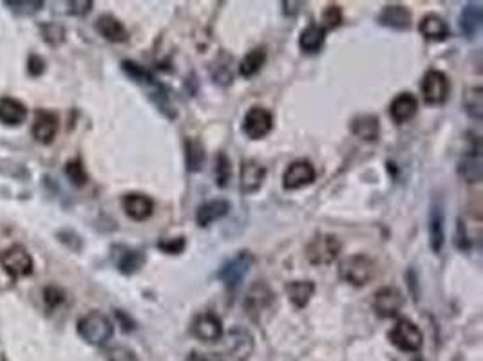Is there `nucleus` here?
I'll use <instances>...</instances> for the list:
<instances>
[{"label": "nucleus", "mask_w": 483, "mask_h": 361, "mask_svg": "<svg viewBox=\"0 0 483 361\" xmlns=\"http://www.w3.org/2000/svg\"><path fill=\"white\" fill-rule=\"evenodd\" d=\"M192 334L201 342H217L223 336V323L214 312L197 314L192 322Z\"/></svg>", "instance_id": "15"}, {"label": "nucleus", "mask_w": 483, "mask_h": 361, "mask_svg": "<svg viewBox=\"0 0 483 361\" xmlns=\"http://www.w3.org/2000/svg\"><path fill=\"white\" fill-rule=\"evenodd\" d=\"M342 24V11L337 4H330L322 11V30H335Z\"/></svg>", "instance_id": "36"}, {"label": "nucleus", "mask_w": 483, "mask_h": 361, "mask_svg": "<svg viewBox=\"0 0 483 361\" xmlns=\"http://www.w3.org/2000/svg\"><path fill=\"white\" fill-rule=\"evenodd\" d=\"M464 108L465 113L474 119L483 117V89L482 87H469L464 93Z\"/></svg>", "instance_id": "32"}, {"label": "nucleus", "mask_w": 483, "mask_h": 361, "mask_svg": "<svg viewBox=\"0 0 483 361\" xmlns=\"http://www.w3.org/2000/svg\"><path fill=\"white\" fill-rule=\"evenodd\" d=\"M390 342L393 343L396 349L404 352H416L424 343V336H422V331L416 327V323H413L411 320H398L391 327L390 334Z\"/></svg>", "instance_id": "6"}, {"label": "nucleus", "mask_w": 483, "mask_h": 361, "mask_svg": "<svg viewBox=\"0 0 483 361\" xmlns=\"http://www.w3.org/2000/svg\"><path fill=\"white\" fill-rule=\"evenodd\" d=\"M230 211V202L227 199H214L208 200L205 205H201L196 211V222L201 228H207L216 220L227 217Z\"/></svg>", "instance_id": "21"}, {"label": "nucleus", "mask_w": 483, "mask_h": 361, "mask_svg": "<svg viewBox=\"0 0 483 361\" xmlns=\"http://www.w3.org/2000/svg\"><path fill=\"white\" fill-rule=\"evenodd\" d=\"M416 110H418V102H416V98L409 93L398 94L390 105L391 119H393L394 123L409 121L411 117L416 114Z\"/></svg>", "instance_id": "24"}, {"label": "nucleus", "mask_w": 483, "mask_h": 361, "mask_svg": "<svg viewBox=\"0 0 483 361\" xmlns=\"http://www.w3.org/2000/svg\"><path fill=\"white\" fill-rule=\"evenodd\" d=\"M429 244L434 253L440 255L445 242V213L442 200L433 199L429 210Z\"/></svg>", "instance_id": "12"}, {"label": "nucleus", "mask_w": 483, "mask_h": 361, "mask_svg": "<svg viewBox=\"0 0 483 361\" xmlns=\"http://www.w3.org/2000/svg\"><path fill=\"white\" fill-rule=\"evenodd\" d=\"M317 179V172L310 161H293L288 165L284 176H282V186L287 190H299L304 186L311 185Z\"/></svg>", "instance_id": "10"}, {"label": "nucleus", "mask_w": 483, "mask_h": 361, "mask_svg": "<svg viewBox=\"0 0 483 361\" xmlns=\"http://www.w3.org/2000/svg\"><path fill=\"white\" fill-rule=\"evenodd\" d=\"M228 352L236 361H247L254 352V338L241 327H234L228 332Z\"/></svg>", "instance_id": "18"}, {"label": "nucleus", "mask_w": 483, "mask_h": 361, "mask_svg": "<svg viewBox=\"0 0 483 361\" xmlns=\"http://www.w3.org/2000/svg\"><path fill=\"white\" fill-rule=\"evenodd\" d=\"M326 40V31L322 30L321 25L311 24L308 25L299 36V47L304 53H319L322 49Z\"/></svg>", "instance_id": "30"}, {"label": "nucleus", "mask_w": 483, "mask_h": 361, "mask_svg": "<svg viewBox=\"0 0 483 361\" xmlns=\"http://www.w3.org/2000/svg\"><path fill=\"white\" fill-rule=\"evenodd\" d=\"M122 67H124L125 73H127L128 76L134 80V82L142 83V85H145V87L150 89V91H153V93H150V96H153L154 102L158 103L159 110L172 117V113H170V108L172 107H170V103H168V96H167V93H165V87H163L158 80L154 78L153 74L148 73V71H145L142 65L134 64V62H128V60L122 64Z\"/></svg>", "instance_id": "4"}, {"label": "nucleus", "mask_w": 483, "mask_h": 361, "mask_svg": "<svg viewBox=\"0 0 483 361\" xmlns=\"http://www.w3.org/2000/svg\"><path fill=\"white\" fill-rule=\"evenodd\" d=\"M483 24V8L480 2H471L460 15V31L465 38H474Z\"/></svg>", "instance_id": "22"}, {"label": "nucleus", "mask_w": 483, "mask_h": 361, "mask_svg": "<svg viewBox=\"0 0 483 361\" xmlns=\"http://www.w3.org/2000/svg\"><path fill=\"white\" fill-rule=\"evenodd\" d=\"M78 334L89 345L102 347L113 338L114 325L104 312L91 311L78 320Z\"/></svg>", "instance_id": "1"}, {"label": "nucleus", "mask_w": 483, "mask_h": 361, "mask_svg": "<svg viewBox=\"0 0 483 361\" xmlns=\"http://www.w3.org/2000/svg\"><path fill=\"white\" fill-rule=\"evenodd\" d=\"M350 128L362 141H377V137L380 136L379 117L373 114H360V116L353 117Z\"/></svg>", "instance_id": "25"}, {"label": "nucleus", "mask_w": 483, "mask_h": 361, "mask_svg": "<svg viewBox=\"0 0 483 361\" xmlns=\"http://www.w3.org/2000/svg\"><path fill=\"white\" fill-rule=\"evenodd\" d=\"M69 5V13L74 16H84L87 15L93 8V2L91 0H84V2H67Z\"/></svg>", "instance_id": "42"}, {"label": "nucleus", "mask_w": 483, "mask_h": 361, "mask_svg": "<svg viewBox=\"0 0 483 361\" xmlns=\"http://www.w3.org/2000/svg\"><path fill=\"white\" fill-rule=\"evenodd\" d=\"M458 174L464 177L467 183H480L483 176V161H482V147L480 143L474 145V148L469 150L467 156H464L458 163Z\"/></svg>", "instance_id": "20"}, {"label": "nucleus", "mask_w": 483, "mask_h": 361, "mask_svg": "<svg viewBox=\"0 0 483 361\" xmlns=\"http://www.w3.org/2000/svg\"><path fill=\"white\" fill-rule=\"evenodd\" d=\"M265 62H267V51L262 49V47L251 49L250 53L241 60V64H239V74L245 76V78H251L254 74H257L261 71Z\"/></svg>", "instance_id": "31"}, {"label": "nucleus", "mask_w": 483, "mask_h": 361, "mask_svg": "<svg viewBox=\"0 0 483 361\" xmlns=\"http://www.w3.org/2000/svg\"><path fill=\"white\" fill-rule=\"evenodd\" d=\"M273 128V116L265 107H251L245 116L243 130L250 139H262Z\"/></svg>", "instance_id": "9"}, {"label": "nucleus", "mask_w": 483, "mask_h": 361, "mask_svg": "<svg viewBox=\"0 0 483 361\" xmlns=\"http://www.w3.org/2000/svg\"><path fill=\"white\" fill-rule=\"evenodd\" d=\"M58 134V116L49 110H36L33 119V137L42 145H49Z\"/></svg>", "instance_id": "16"}, {"label": "nucleus", "mask_w": 483, "mask_h": 361, "mask_svg": "<svg viewBox=\"0 0 483 361\" xmlns=\"http://www.w3.org/2000/svg\"><path fill=\"white\" fill-rule=\"evenodd\" d=\"M456 244H458L460 249H469V239H467V233H465V226L464 222L460 220L458 224V240H456Z\"/></svg>", "instance_id": "44"}, {"label": "nucleus", "mask_w": 483, "mask_h": 361, "mask_svg": "<svg viewBox=\"0 0 483 361\" xmlns=\"http://www.w3.org/2000/svg\"><path fill=\"white\" fill-rule=\"evenodd\" d=\"M185 152H187V168L190 172L201 170L203 163H205V148H203L199 139H187L185 145Z\"/></svg>", "instance_id": "33"}, {"label": "nucleus", "mask_w": 483, "mask_h": 361, "mask_svg": "<svg viewBox=\"0 0 483 361\" xmlns=\"http://www.w3.org/2000/svg\"><path fill=\"white\" fill-rule=\"evenodd\" d=\"M185 237H174V239H163L158 242V248L168 255H179L185 249Z\"/></svg>", "instance_id": "38"}, {"label": "nucleus", "mask_w": 483, "mask_h": 361, "mask_svg": "<svg viewBox=\"0 0 483 361\" xmlns=\"http://www.w3.org/2000/svg\"><path fill=\"white\" fill-rule=\"evenodd\" d=\"M449 93H451V83H449L447 74L442 71H427L422 82V96L427 105H442L447 102Z\"/></svg>", "instance_id": "8"}, {"label": "nucleus", "mask_w": 483, "mask_h": 361, "mask_svg": "<svg viewBox=\"0 0 483 361\" xmlns=\"http://www.w3.org/2000/svg\"><path fill=\"white\" fill-rule=\"evenodd\" d=\"M27 117V108L22 102L15 98H2L0 100V123H4L8 127L20 125Z\"/></svg>", "instance_id": "26"}, {"label": "nucleus", "mask_w": 483, "mask_h": 361, "mask_svg": "<svg viewBox=\"0 0 483 361\" xmlns=\"http://www.w3.org/2000/svg\"><path fill=\"white\" fill-rule=\"evenodd\" d=\"M122 208H124L125 215L133 220H147L154 211V202L150 197L144 196V194H127L122 199Z\"/></svg>", "instance_id": "17"}, {"label": "nucleus", "mask_w": 483, "mask_h": 361, "mask_svg": "<svg viewBox=\"0 0 483 361\" xmlns=\"http://www.w3.org/2000/svg\"><path fill=\"white\" fill-rule=\"evenodd\" d=\"M4 4L10 5L11 11H15L16 15H35L36 11L44 8L42 0H15V2L5 0Z\"/></svg>", "instance_id": "35"}, {"label": "nucleus", "mask_w": 483, "mask_h": 361, "mask_svg": "<svg viewBox=\"0 0 483 361\" xmlns=\"http://www.w3.org/2000/svg\"><path fill=\"white\" fill-rule=\"evenodd\" d=\"M271 300H273V294L268 289V286L265 283H256L254 288L250 289V293L247 296V311L250 316H256L257 312L265 311V309L270 307Z\"/></svg>", "instance_id": "28"}, {"label": "nucleus", "mask_w": 483, "mask_h": 361, "mask_svg": "<svg viewBox=\"0 0 483 361\" xmlns=\"http://www.w3.org/2000/svg\"><path fill=\"white\" fill-rule=\"evenodd\" d=\"M411 11L402 4H390L380 11L379 22L385 27L396 31H405L411 27Z\"/></svg>", "instance_id": "19"}, {"label": "nucleus", "mask_w": 483, "mask_h": 361, "mask_svg": "<svg viewBox=\"0 0 483 361\" xmlns=\"http://www.w3.org/2000/svg\"><path fill=\"white\" fill-rule=\"evenodd\" d=\"M187 361H223L219 356H212V354H201V352H192L188 356Z\"/></svg>", "instance_id": "46"}, {"label": "nucleus", "mask_w": 483, "mask_h": 361, "mask_svg": "<svg viewBox=\"0 0 483 361\" xmlns=\"http://www.w3.org/2000/svg\"><path fill=\"white\" fill-rule=\"evenodd\" d=\"M0 266L11 279H25L33 273V259L24 246H10L0 253Z\"/></svg>", "instance_id": "5"}, {"label": "nucleus", "mask_w": 483, "mask_h": 361, "mask_svg": "<svg viewBox=\"0 0 483 361\" xmlns=\"http://www.w3.org/2000/svg\"><path fill=\"white\" fill-rule=\"evenodd\" d=\"M375 273V262L366 255H353V257H348L339 264L340 279L351 283V286H357V288L370 283Z\"/></svg>", "instance_id": "2"}, {"label": "nucleus", "mask_w": 483, "mask_h": 361, "mask_svg": "<svg viewBox=\"0 0 483 361\" xmlns=\"http://www.w3.org/2000/svg\"><path fill=\"white\" fill-rule=\"evenodd\" d=\"M65 300V293L62 291V289L54 288V286H51V288H45L44 291V302L45 305L49 309L58 307V305H62Z\"/></svg>", "instance_id": "39"}, {"label": "nucleus", "mask_w": 483, "mask_h": 361, "mask_svg": "<svg viewBox=\"0 0 483 361\" xmlns=\"http://www.w3.org/2000/svg\"><path fill=\"white\" fill-rule=\"evenodd\" d=\"M64 30L56 24H49L44 27V38L49 42L51 45H58L64 42Z\"/></svg>", "instance_id": "41"}, {"label": "nucleus", "mask_w": 483, "mask_h": 361, "mask_svg": "<svg viewBox=\"0 0 483 361\" xmlns=\"http://www.w3.org/2000/svg\"><path fill=\"white\" fill-rule=\"evenodd\" d=\"M418 31L422 33V36H425L427 40H445L449 36V25L442 16L438 15H427L420 20Z\"/></svg>", "instance_id": "27"}, {"label": "nucleus", "mask_w": 483, "mask_h": 361, "mask_svg": "<svg viewBox=\"0 0 483 361\" xmlns=\"http://www.w3.org/2000/svg\"><path fill=\"white\" fill-rule=\"evenodd\" d=\"M230 177H232V165H230V159H228V156L225 152H219L216 161L217 186H219V188H225V186L228 185Z\"/></svg>", "instance_id": "34"}, {"label": "nucleus", "mask_w": 483, "mask_h": 361, "mask_svg": "<svg viewBox=\"0 0 483 361\" xmlns=\"http://www.w3.org/2000/svg\"><path fill=\"white\" fill-rule=\"evenodd\" d=\"M404 307V296L396 288H382L373 298V309L380 318H394Z\"/></svg>", "instance_id": "11"}, {"label": "nucleus", "mask_w": 483, "mask_h": 361, "mask_svg": "<svg viewBox=\"0 0 483 361\" xmlns=\"http://www.w3.org/2000/svg\"><path fill=\"white\" fill-rule=\"evenodd\" d=\"M340 253V242L335 235L317 233L306 246V259L313 266H330Z\"/></svg>", "instance_id": "3"}, {"label": "nucleus", "mask_w": 483, "mask_h": 361, "mask_svg": "<svg viewBox=\"0 0 483 361\" xmlns=\"http://www.w3.org/2000/svg\"><path fill=\"white\" fill-rule=\"evenodd\" d=\"M107 361H139L133 351L125 347H114L107 352Z\"/></svg>", "instance_id": "40"}, {"label": "nucleus", "mask_w": 483, "mask_h": 361, "mask_svg": "<svg viewBox=\"0 0 483 361\" xmlns=\"http://www.w3.org/2000/svg\"><path fill=\"white\" fill-rule=\"evenodd\" d=\"M45 71V62L40 56H31L30 58V73L33 76H40Z\"/></svg>", "instance_id": "43"}, {"label": "nucleus", "mask_w": 483, "mask_h": 361, "mask_svg": "<svg viewBox=\"0 0 483 361\" xmlns=\"http://www.w3.org/2000/svg\"><path fill=\"white\" fill-rule=\"evenodd\" d=\"M301 5L302 2H282V11H284V15L295 16L301 10Z\"/></svg>", "instance_id": "45"}, {"label": "nucleus", "mask_w": 483, "mask_h": 361, "mask_svg": "<svg viewBox=\"0 0 483 361\" xmlns=\"http://www.w3.org/2000/svg\"><path fill=\"white\" fill-rule=\"evenodd\" d=\"M251 264H254V255L250 251H239L236 257L228 260L221 269H219V280L227 286L230 291L237 289L241 286V282L247 279L248 271H250Z\"/></svg>", "instance_id": "7"}, {"label": "nucleus", "mask_w": 483, "mask_h": 361, "mask_svg": "<svg viewBox=\"0 0 483 361\" xmlns=\"http://www.w3.org/2000/svg\"><path fill=\"white\" fill-rule=\"evenodd\" d=\"M65 174H67V177L71 179V183H74L76 186H84L85 183H87V174H85V168L80 161L67 163Z\"/></svg>", "instance_id": "37"}, {"label": "nucleus", "mask_w": 483, "mask_h": 361, "mask_svg": "<svg viewBox=\"0 0 483 361\" xmlns=\"http://www.w3.org/2000/svg\"><path fill=\"white\" fill-rule=\"evenodd\" d=\"M94 27H96V31H98L105 40L113 42V44H122V42H125V40L128 38V33L127 30H125V25L113 15L100 16V19L96 20Z\"/></svg>", "instance_id": "23"}, {"label": "nucleus", "mask_w": 483, "mask_h": 361, "mask_svg": "<svg viewBox=\"0 0 483 361\" xmlns=\"http://www.w3.org/2000/svg\"><path fill=\"white\" fill-rule=\"evenodd\" d=\"M315 293V283L310 280H295L287 286V294L297 309H304Z\"/></svg>", "instance_id": "29"}, {"label": "nucleus", "mask_w": 483, "mask_h": 361, "mask_svg": "<svg viewBox=\"0 0 483 361\" xmlns=\"http://www.w3.org/2000/svg\"><path fill=\"white\" fill-rule=\"evenodd\" d=\"M113 262L118 268L120 273L134 275L144 268L145 255L139 249L128 248V246H114Z\"/></svg>", "instance_id": "14"}, {"label": "nucleus", "mask_w": 483, "mask_h": 361, "mask_svg": "<svg viewBox=\"0 0 483 361\" xmlns=\"http://www.w3.org/2000/svg\"><path fill=\"white\" fill-rule=\"evenodd\" d=\"M267 179V168L261 163L254 161V159H245L241 165V176H239V186L245 196H251L259 191Z\"/></svg>", "instance_id": "13"}]
</instances>
